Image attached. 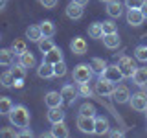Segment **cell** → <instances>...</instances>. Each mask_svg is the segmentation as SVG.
Returning <instances> with one entry per match:
<instances>
[{
    "instance_id": "obj_1",
    "label": "cell",
    "mask_w": 147,
    "mask_h": 138,
    "mask_svg": "<svg viewBox=\"0 0 147 138\" xmlns=\"http://www.w3.org/2000/svg\"><path fill=\"white\" fill-rule=\"evenodd\" d=\"M9 116V123L17 129H26L30 125V110H28L24 105H13Z\"/></svg>"
},
{
    "instance_id": "obj_2",
    "label": "cell",
    "mask_w": 147,
    "mask_h": 138,
    "mask_svg": "<svg viewBox=\"0 0 147 138\" xmlns=\"http://www.w3.org/2000/svg\"><path fill=\"white\" fill-rule=\"evenodd\" d=\"M92 76H94V70H92L90 64L81 63L74 68V81L76 83H88L92 79Z\"/></svg>"
},
{
    "instance_id": "obj_3",
    "label": "cell",
    "mask_w": 147,
    "mask_h": 138,
    "mask_svg": "<svg viewBox=\"0 0 147 138\" xmlns=\"http://www.w3.org/2000/svg\"><path fill=\"white\" fill-rule=\"evenodd\" d=\"M77 123V129L85 135H90L94 133V127H96V116H85V114H79L76 120Z\"/></svg>"
},
{
    "instance_id": "obj_4",
    "label": "cell",
    "mask_w": 147,
    "mask_h": 138,
    "mask_svg": "<svg viewBox=\"0 0 147 138\" xmlns=\"http://www.w3.org/2000/svg\"><path fill=\"white\" fill-rule=\"evenodd\" d=\"M118 68L121 70L123 77H132L138 66L134 64V61H132L129 55H123V57H119V61H118Z\"/></svg>"
},
{
    "instance_id": "obj_5",
    "label": "cell",
    "mask_w": 147,
    "mask_h": 138,
    "mask_svg": "<svg viewBox=\"0 0 147 138\" xmlns=\"http://www.w3.org/2000/svg\"><path fill=\"white\" fill-rule=\"evenodd\" d=\"M114 83L112 81H109V79H105V77H99V81L96 83V94L101 96V98H107V96H112V92H114Z\"/></svg>"
},
{
    "instance_id": "obj_6",
    "label": "cell",
    "mask_w": 147,
    "mask_h": 138,
    "mask_svg": "<svg viewBox=\"0 0 147 138\" xmlns=\"http://www.w3.org/2000/svg\"><path fill=\"white\" fill-rule=\"evenodd\" d=\"M129 103H131V107L134 110H138V112H145L147 110V94L145 92H136V94L131 96Z\"/></svg>"
},
{
    "instance_id": "obj_7",
    "label": "cell",
    "mask_w": 147,
    "mask_h": 138,
    "mask_svg": "<svg viewBox=\"0 0 147 138\" xmlns=\"http://www.w3.org/2000/svg\"><path fill=\"white\" fill-rule=\"evenodd\" d=\"M101 77H105V79H109L112 83H121L123 79H125L123 74H121V70L118 68V64H109V66L105 68V72H103Z\"/></svg>"
},
{
    "instance_id": "obj_8",
    "label": "cell",
    "mask_w": 147,
    "mask_h": 138,
    "mask_svg": "<svg viewBox=\"0 0 147 138\" xmlns=\"http://www.w3.org/2000/svg\"><path fill=\"white\" fill-rule=\"evenodd\" d=\"M112 99L116 101V103H127V101L131 99V92H129V89L125 85H118L112 92Z\"/></svg>"
},
{
    "instance_id": "obj_9",
    "label": "cell",
    "mask_w": 147,
    "mask_h": 138,
    "mask_svg": "<svg viewBox=\"0 0 147 138\" xmlns=\"http://www.w3.org/2000/svg\"><path fill=\"white\" fill-rule=\"evenodd\" d=\"M63 101H64L63 94L61 92H55V90H50L48 94L44 96V103L48 105V109L50 107H63Z\"/></svg>"
},
{
    "instance_id": "obj_10",
    "label": "cell",
    "mask_w": 147,
    "mask_h": 138,
    "mask_svg": "<svg viewBox=\"0 0 147 138\" xmlns=\"http://www.w3.org/2000/svg\"><path fill=\"white\" fill-rule=\"evenodd\" d=\"M86 48H88V44H86V41L83 39V37H74V39H72L70 50L74 52V55H83V53H86Z\"/></svg>"
},
{
    "instance_id": "obj_11",
    "label": "cell",
    "mask_w": 147,
    "mask_h": 138,
    "mask_svg": "<svg viewBox=\"0 0 147 138\" xmlns=\"http://www.w3.org/2000/svg\"><path fill=\"white\" fill-rule=\"evenodd\" d=\"M107 13L110 18H119L123 15V4L119 0H110L107 2Z\"/></svg>"
},
{
    "instance_id": "obj_12",
    "label": "cell",
    "mask_w": 147,
    "mask_h": 138,
    "mask_svg": "<svg viewBox=\"0 0 147 138\" xmlns=\"http://www.w3.org/2000/svg\"><path fill=\"white\" fill-rule=\"evenodd\" d=\"M70 135V131H68L66 123L63 122H57V123H52V131H50V136H55V138H66Z\"/></svg>"
},
{
    "instance_id": "obj_13",
    "label": "cell",
    "mask_w": 147,
    "mask_h": 138,
    "mask_svg": "<svg viewBox=\"0 0 147 138\" xmlns=\"http://www.w3.org/2000/svg\"><path fill=\"white\" fill-rule=\"evenodd\" d=\"M144 20H145V17H144V13H142L140 9H129L127 11V22L131 26H142Z\"/></svg>"
},
{
    "instance_id": "obj_14",
    "label": "cell",
    "mask_w": 147,
    "mask_h": 138,
    "mask_svg": "<svg viewBox=\"0 0 147 138\" xmlns=\"http://www.w3.org/2000/svg\"><path fill=\"white\" fill-rule=\"evenodd\" d=\"M83 6H79V4H76V2H70L66 6V17L68 18H72V20H79V18L83 17Z\"/></svg>"
},
{
    "instance_id": "obj_15",
    "label": "cell",
    "mask_w": 147,
    "mask_h": 138,
    "mask_svg": "<svg viewBox=\"0 0 147 138\" xmlns=\"http://www.w3.org/2000/svg\"><path fill=\"white\" fill-rule=\"evenodd\" d=\"M110 131V125H109V120L105 116H96V127H94V133L99 136L107 135V133Z\"/></svg>"
},
{
    "instance_id": "obj_16",
    "label": "cell",
    "mask_w": 147,
    "mask_h": 138,
    "mask_svg": "<svg viewBox=\"0 0 147 138\" xmlns=\"http://www.w3.org/2000/svg\"><path fill=\"white\" fill-rule=\"evenodd\" d=\"M11 72H13V76H15V87H17V89H20V87L24 85V77H26V68L22 66L20 63H18L17 66H13V68H11Z\"/></svg>"
},
{
    "instance_id": "obj_17",
    "label": "cell",
    "mask_w": 147,
    "mask_h": 138,
    "mask_svg": "<svg viewBox=\"0 0 147 138\" xmlns=\"http://www.w3.org/2000/svg\"><path fill=\"white\" fill-rule=\"evenodd\" d=\"M44 61H46V63H50V64H55V63L63 61V52H61V48L53 46L50 52H46V53H44Z\"/></svg>"
},
{
    "instance_id": "obj_18",
    "label": "cell",
    "mask_w": 147,
    "mask_h": 138,
    "mask_svg": "<svg viewBox=\"0 0 147 138\" xmlns=\"http://www.w3.org/2000/svg\"><path fill=\"white\" fill-rule=\"evenodd\" d=\"M37 76L42 77V79H50V77H55V76H53V64H50V63L42 61V63L39 64V68H37Z\"/></svg>"
},
{
    "instance_id": "obj_19",
    "label": "cell",
    "mask_w": 147,
    "mask_h": 138,
    "mask_svg": "<svg viewBox=\"0 0 147 138\" xmlns=\"http://www.w3.org/2000/svg\"><path fill=\"white\" fill-rule=\"evenodd\" d=\"M46 118H48L50 123H57V122H63V120H64V112H63L61 107H50Z\"/></svg>"
},
{
    "instance_id": "obj_20",
    "label": "cell",
    "mask_w": 147,
    "mask_h": 138,
    "mask_svg": "<svg viewBox=\"0 0 147 138\" xmlns=\"http://www.w3.org/2000/svg\"><path fill=\"white\" fill-rule=\"evenodd\" d=\"M13 57H15V53L11 48H2L0 50V66H11Z\"/></svg>"
},
{
    "instance_id": "obj_21",
    "label": "cell",
    "mask_w": 147,
    "mask_h": 138,
    "mask_svg": "<svg viewBox=\"0 0 147 138\" xmlns=\"http://www.w3.org/2000/svg\"><path fill=\"white\" fill-rule=\"evenodd\" d=\"M132 81H134V85H138V87H144V85H147V66L136 68L134 76H132Z\"/></svg>"
},
{
    "instance_id": "obj_22",
    "label": "cell",
    "mask_w": 147,
    "mask_h": 138,
    "mask_svg": "<svg viewBox=\"0 0 147 138\" xmlns=\"http://www.w3.org/2000/svg\"><path fill=\"white\" fill-rule=\"evenodd\" d=\"M119 35H118V31L116 33H107V35H103V44L107 46L109 50H114V48H118L119 46Z\"/></svg>"
},
{
    "instance_id": "obj_23",
    "label": "cell",
    "mask_w": 147,
    "mask_h": 138,
    "mask_svg": "<svg viewBox=\"0 0 147 138\" xmlns=\"http://www.w3.org/2000/svg\"><path fill=\"white\" fill-rule=\"evenodd\" d=\"M42 31H40V26H30L26 30V39L33 41V43H39L40 39H42Z\"/></svg>"
},
{
    "instance_id": "obj_24",
    "label": "cell",
    "mask_w": 147,
    "mask_h": 138,
    "mask_svg": "<svg viewBox=\"0 0 147 138\" xmlns=\"http://www.w3.org/2000/svg\"><path fill=\"white\" fill-rule=\"evenodd\" d=\"M18 63H20L24 68H33L35 66V55L26 50L22 55H18Z\"/></svg>"
},
{
    "instance_id": "obj_25",
    "label": "cell",
    "mask_w": 147,
    "mask_h": 138,
    "mask_svg": "<svg viewBox=\"0 0 147 138\" xmlns=\"http://www.w3.org/2000/svg\"><path fill=\"white\" fill-rule=\"evenodd\" d=\"M90 66H92V70H94V74H98V76L101 77V76H103V72H105V68H107L109 64L105 63L103 59H99V57H94V59L90 61Z\"/></svg>"
},
{
    "instance_id": "obj_26",
    "label": "cell",
    "mask_w": 147,
    "mask_h": 138,
    "mask_svg": "<svg viewBox=\"0 0 147 138\" xmlns=\"http://www.w3.org/2000/svg\"><path fill=\"white\" fill-rule=\"evenodd\" d=\"M13 109V101L7 96H0V116H7Z\"/></svg>"
},
{
    "instance_id": "obj_27",
    "label": "cell",
    "mask_w": 147,
    "mask_h": 138,
    "mask_svg": "<svg viewBox=\"0 0 147 138\" xmlns=\"http://www.w3.org/2000/svg\"><path fill=\"white\" fill-rule=\"evenodd\" d=\"M61 94H63L64 101H68V103H74V99H76V94H77V90L74 89V85H64L63 89H61Z\"/></svg>"
},
{
    "instance_id": "obj_28",
    "label": "cell",
    "mask_w": 147,
    "mask_h": 138,
    "mask_svg": "<svg viewBox=\"0 0 147 138\" xmlns=\"http://www.w3.org/2000/svg\"><path fill=\"white\" fill-rule=\"evenodd\" d=\"M0 83H2V87H6V89L15 87V76H13V72L11 70L2 72V76H0Z\"/></svg>"
},
{
    "instance_id": "obj_29",
    "label": "cell",
    "mask_w": 147,
    "mask_h": 138,
    "mask_svg": "<svg viewBox=\"0 0 147 138\" xmlns=\"http://www.w3.org/2000/svg\"><path fill=\"white\" fill-rule=\"evenodd\" d=\"M88 35L92 39H103V26H101V22H94V24L88 26Z\"/></svg>"
},
{
    "instance_id": "obj_30",
    "label": "cell",
    "mask_w": 147,
    "mask_h": 138,
    "mask_svg": "<svg viewBox=\"0 0 147 138\" xmlns=\"http://www.w3.org/2000/svg\"><path fill=\"white\" fill-rule=\"evenodd\" d=\"M39 26H40V31H42L44 37H53L55 35V24L52 20H42Z\"/></svg>"
},
{
    "instance_id": "obj_31",
    "label": "cell",
    "mask_w": 147,
    "mask_h": 138,
    "mask_svg": "<svg viewBox=\"0 0 147 138\" xmlns=\"http://www.w3.org/2000/svg\"><path fill=\"white\" fill-rule=\"evenodd\" d=\"M11 50H13V53H15V55H22L28 50L26 41L24 39H15V41H13V44H11Z\"/></svg>"
},
{
    "instance_id": "obj_32",
    "label": "cell",
    "mask_w": 147,
    "mask_h": 138,
    "mask_svg": "<svg viewBox=\"0 0 147 138\" xmlns=\"http://www.w3.org/2000/svg\"><path fill=\"white\" fill-rule=\"evenodd\" d=\"M37 44H39V52L40 53H46V52H50V50H52L53 48V41H52V37H42V39H40L39 41V43H37Z\"/></svg>"
},
{
    "instance_id": "obj_33",
    "label": "cell",
    "mask_w": 147,
    "mask_h": 138,
    "mask_svg": "<svg viewBox=\"0 0 147 138\" xmlns=\"http://www.w3.org/2000/svg\"><path fill=\"white\" fill-rule=\"evenodd\" d=\"M79 114H85V116H96V107L86 101V103H83L79 107Z\"/></svg>"
},
{
    "instance_id": "obj_34",
    "label": "cell",
    "mask_w": 147,
    "mask_h": 138,
    "mask_svg": "<svg viewBox=\"0 0 147 138\" xmlns=\"http://www.w3.org/2000/svg\"><path fill=\"white\" fill-rule=\"evenodd\" d=\"M134 57L142 63H147V44L145 46H136L134 50Z\"/></svg>"
},
{
    "instance_id": "obj_35",
    "label": "cell",
    "mask_w": 147,
    "mask_h": 138,
    "mask_svg": "<svg viewBox=\"0 0 147 138\" xmlns=\"http://www.w3.org/2000/svg\"><path fill=\"white\" fill-rule=\"evenodd\" d=\"M64 74H66V63L64 61H59L53 64V76L55 77H63Z\"/></svg>"
},
{
    "instance_id": "obj_36",
    "label": "cell",
    "mask_w": 147,
    "mask_h": 138,
    "mask_svg": "<svg viewBox=\"0 0 147 138\" xmlns=\"http://www.w3.org/2000/svg\"><path fill=\"white\" fill-rule=\"evenodd\" d=\"M15 136H18L17 127H4V129H0V138H15Z\"/></svg>"
},
{
    "instance_id": "obj_37",
    "label": "cell",
    "mask_w": 147,
    "mask_h": 138,
    "mask_svg": "<svg viewBox=\"0 0 147 138\" xmlns=\"http://www.w3.org/2000/svg\"><path fill=\"white\" fill-rule=\"evenodd\" d=\"M101 26H103V33H105V35H107V33H116V31H118V28H116V24H114L112 20L101 22Z\"/></svg>"
},
{
    "instance_id": "obj_38",
    "label": "cell",
    "mask_w": 147,
    "mask_h": 138,
    "mask_svg": "<svg viewBox=\"0 0 147 138\" xmlns=\"http://www.w3.org/2000/svg\"><path fill=\"white\" fill-rule=\"evenodd\" d=\"M77 92H79L83 98H90L92 96V89L88 87V83H79V90Z\"/></svg>"
},
{
    "instance_id": "obj_39",
    "label": "cell",
    "mask_w": 147,
    "mask_h": 138,
    "mask_svg": "<svg viewBox=\"0 0 147 138\" xmlns=\"http://www.w3.org/2000/svg\"><path fill=\"white\" fill-rule=\"evenodd\" d=\"M144 2L145 0H125V6H127V9H140Z\"/></svg>"
},
{
    "instance_id": "obj_40",
    "label": "cell",
    "mask_w": 147,
    "mask_h": 138,
    "mask_svg": "<svg viewBox=\"0 0 147 138\" xmlns=\"http://www.w3.org/2000/svg\"><path fill=\"white\" fill-rule=\"evenodd\" d=\"M39 4H40L44 9H53V7L59 4V0H39Z\"/></svg>"
},
{
    "instance_id": "obj_41",
    "label": "cell",
    "mask_w": 147,
    "mask_h": 138,
    "mask_svg": "<svg viewBox=\"0 0 147 138\" xmlns=\"http://www.w3.org/2000/svg\"><path fill=\"white\" fill-rule=\"evenodd\" d=\"M18 136H33V133H31V129H20V133H18Z\"/></svg>"
},
{
    "instance_id": "obj_42",
    "label": "cell",
    "mask_w": 147,
    "mask_h": 138,
    "mask_svg": "<svg viewBox=\"0 0 147 138\" xmlns=\"http://www.w3.org/2000/svg\"><path fill=\"white\" fill-rule=\"evenodd\" d=\"M107 135H110V136H114V138H119V136H123V133H121V131H109Z\"/></svg>"
},
{
    "instance_id": "obj_43",
    "label": "cell",
    "mask_w": 147,
    "mask_h": 138,
    "mask_svg": "<svg viewBox=\"0 0 147 138\" xmlns=\"http://www.w3.org/2000/svg\"><path fill=\"white\" fill-rule=\"evenodd\" d=\"M140 11H142V13H144V17L147 18V0H145V2H144V4H142V7H140Z\"/></svg>"
},
{
    "instance_id": "obj_44",
    "label": "cell",
    "mask_w": 147,
    "mask_h": 138,
    "mask_svg": "<svg viewBox=\"0 0 147 138\" xmlns=\"http://www.w3.org/2000/svg\"><path fill=\"white\" fill-rule=\"evenodd\" d=\"M72 2H76V4H79V6H83V7H85L86 4H88V0H72Z\"/></svg>"
},
{
    "instance_id": "obj_45",
    "label": "cell",
    "mask_w": 147,
    "mask_h": 138,
    "mask_svg": "<svg viewBox=\"0 0 147 138\" xmlns=\"http://www.w3.org/2000/svg\"><path fill=\"white\" fill-rule=\"evenodd\" d=\"M6 4H7V0H0V11L6 7Z\"/></svg>"
},
{
    "instance_id": "obj_46",
    "label": "cell",
    "mask_w": 147,
    "mask_h": 138,
    "mask_svg": "<svg viewBox=\"0 0 147 138\" xmlns=\"http://www.w3.org/2000/svg\"><path fill=\"white\" fill-rule=\"evenodd\" d=\"M99 2H105V4H107V2H110V0H99Z\"/></svg>"
},
{
    "instance_id": "obj_47",
    "label": "cell",
    "mask_w": 147,
    "mask_h": 138,
    "mask_svg": "<svg viewBox=\"0 0 147 138\" xmlns=\"http://www.w3.org/2000/svg\"><path fill=\"white\" fill-rule=\"evenodd\" d=\"M145 114H147V110H145Z\"/></svg>"
}]
</instances>
